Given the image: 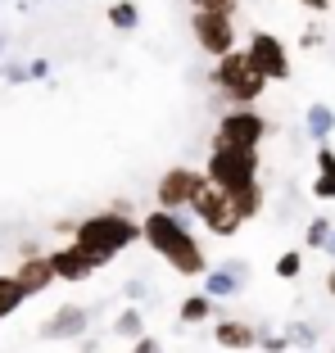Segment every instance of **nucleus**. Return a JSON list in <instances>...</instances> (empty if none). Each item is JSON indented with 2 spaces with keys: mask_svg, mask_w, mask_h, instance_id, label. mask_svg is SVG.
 <instances>
[{
  "mask_svg": "<svg viewBox=\"0 0 335 353\" xmlns=\"http://www.w3.org/2000/svg\"><path fill=\"white\" fill-rule=\"evenodd\" d=\"M141 240H145L172 272H181V276H209V259H204V250H199V240L190 236L181 213H163V208L145 213V218H141Z\"/></svg>",
  "mask_w": 335,
  "mask_h": 353,
  "instance_id": "nucleus-1",
  "label": "nucleus"
},
{
  "mask_svg": "<svg viewBox=\"0 0 335 353\" xmlns=\"http://www.w3.org/2000/svg\"><path fill=\"white\" fill-rule=\"evenodd\" d=\"M141 240V222L127 218V208H105V213H95V218H82L73 231V245L82 254H91L100 268L109 259H118L123 250H132Z\"/></svg>",
  "mask_w": 335,
  "mask_h": 353,
  "instance_id": "nucleus-2",
  "label": "nucleus"
},
{
  "mask_svg": "<svg viewBox=\"0 0 335 353\" xmlns=\"http://www.w3.org/2000/svg\"><path fill=\"white\" fill-rule=\"evenodd\" d=\"M209 82H213V91H222L236 109H254V104L263 100V91H267V77L250 63L245 50H236V54H227V59L213 63Z\"/></svg>",
  "mask_w": 335,
  "mask_h": 353,
  "instance_id": "nucleus-3",
  "label": "nucleus"
},
{
  "mask_svg": "<svg viewBox=\"0 0 335 353\" xmlns=\"http://www.w3.org/2000/svg\"><path fill=\"white\" fill-rule=\"evenodd\" d=\"M204 176H209V186L236 195V190H245V186H254V181H258V150L213 145L209 150V163H204Z\"/></svg>",
  "mask_w": 335,
  "mask_h": 353,
  "instance_id": "nucleus-4",
  "label": "nucleus"
},
{
  "mask_svg": "<svg viewBox=\"0 0 335 353\" xmlns=\"http://www.w3.org/2000/svg\"><path fill=\"white\" fill-rule=\"evenodd\" d=\"M204 186H209V176L199 172V168H168L163 176H159L154 186V204L163 208V213H190L195 208V199L204 195Z\"/></svg>",
  "mask_w": 335,
  "mask_h": 353,
  "instance_id": "nucleus-5",
  "label": "nucleus"
},
{
  "mask_svg": "<svg viewBox=\"0 0 335 353\" xmlns=\"http://www.w3.org/2000/svg\"><path fill=\"white\" fill-rule=\"evenodd\" d=\"M190 32H195V46H199L204 54H209L213 63L241 50V46H236V23H231V19H222V14L195 10V14H190Z\"/></svg>",
  "mask_w": 335,
  "mask_h": 353,
  "instance_id": "nucleus-6",
  "label": "nucleus"
},
{
  "mask_svg": "<svg viewBox=\"0 0 335 353\" xmlns=\"http://www.w3.org/2000/svg\"><path fill=\"white\" fill-rule=\"evenodd\" d=\"M267 123L258 118V109H227L218 118V132H213V145H231V150H258Z\"/></svg>",
  "mask_w": 335,
  "mask_h": 353,
  "instance_id": "nucleus-7",
  "label": "nucleus"
},
{
  "mask_svg": "<svg viewBox=\"0 0 335 353\" xmlns=\"http://www.w3.org/2000/svg\"><path fill=\"white\" fill-rule=\"evenodd\" d=\"M204 227L213 231V236H222V240H231L236 231L245 227V218L236 213V199L227 195V190H218V186H204V195L195 199V208H190Z\"/></svg>",
  "mask_w": 335,
  "mask_h": 353,
  "instance_id": "nucleus-8",
  "label": "nucleus"
},
{
  "mask_svg": "<svg viewBox=\"0 0 335 353\" xmlns=\"http://www.w3.org/2000/svg\"><path fill=\"white\" fill-rule=\"evenodd\" d=\"M245 54H250V63L267 82H285V77H290V50H285V41L272 37V32H254Z\"/></svg>",
  "mask_w": 335,
  "mask_h": 353,
  "instance_id": "nucleus-9",
  "label": "nucleus"
},
{
  "mask_svg": "<svg viewBox=\"0 0 335 353\" xmlns=\"http://www.w3.org/2000/svg\"><path fill=\"white\" fill-rule=\"evenodd\" d=\"M245 276H250V263H245V259H227L222 268H209V276H204V294H209L213 303H218V299H236V294L245 290Z\"/></svg>",
  "mask_w": 335,
  "mask_h": 353,
  "instance_id": "nucleus-10",
  "label": "nucleus"
},
{
  "mask_svg": "<svg viewBox=\"0 0 335 353\" xmlns=\"http://www.w3.org/2000/svg\"><path fill=\"white\" fill-rule=\"evenodd\" d=\"M14 281H19L23 290H28V299H32V294H45L59 276H54L50 254H23V263L14 268Z\"/></svg>",
  "mask_w": 335,
  "mask_h": 353,
  "instance_id": "nucleus-11",
  "label": "nucleus"
},
{
  "mask_svg": "<svg viewBox=\"0 0 335 353\" xmlns=\"http://www.w3.org/2000/svg\"><path fill=\"white\" fill-rule=\"evenodd\" d=\"M50 263H54V276H59V281H73V285H77V281H91L95 272H100V263H95L91 254H82L73 240H68L63 250H54Z\"/></svg>",
  "mask_w": 335,
  "mask_h": 353,
  "instance_id": "nucleus-12",
  "label": "nucleus"
},
{
  "mask_svg": "<svg viewBox=\"0 0 335 353\" xmlns=\"http://www.w3.org/2000/svg\"><path fill=\"white\" fill-rule=\"evenodd\" d=\"M86 322H91V312H86V308H77V303H63L50 322L41 326V335H45V340H73V335L86 331Z\"/></svg>",
  "mask_w": 335,
  "mask_h": 353,
  "instance_id": "nucleus-13",
  "label": "nucleus"
},
{
  "mask_svg": "<svg viewBox=\"0 0 335 353\" xmlns=\"http://www.w3.org/2000/svg\"><path fill=\"white\" fill-rule=\"evenodd\" d=\"M213 340H218V349H258V326H250V322H236V317H222L218 326H213Z\"/></svg>",
  "mask_w": 335,
  "mask_h": 353,
  "instance_id": "nucleus-14",
  "label": "nucleus"
},
{
  "mask_svg": "<svg viewBox=\"0 0 335 353\" xmlns=\"http://www.w3.org/2000/svg\"><path fill=\"white\" fill-rule=\"evenodd\" d=\"M304 132L313 136L317 145H331V132H335V109L326 100L308 104V114H304Z\"/></svg>",
  "mask_w": 335,
  "mask_h": 353,
  "instance_id": "nucleus-15",
  "label": "nucleus"
},
{
  "mask_svg": "<svg viewBox=\"0 0 335 353\" xmlns=\"http://www.w3.org/2000/svg\"><path fill=\"white\" fill-rule=\"evenodd\" d=\"M313 163H317L313 195H317V199H335V150H331V145H317V150H313Z\"/></svg>",
  "mask_w": 335,
  "mask_h": 353,
  "instance_id": "nucleus-16",
  "label": "nucleus"
},
{
  "mask_svg": "<svg viewBox=\"0 0 335 353\" xmlns=\"http://www.w3.org/2000/svg\"><path fill=\"white\" fill-rule=\"evenodd\" d=\"M23 299H28V290L14 281V272H10V276L0 272V317H14V312L23 308Z\"/></svg>",
  "mask_w": 335,
  "mask_h": 353,
  "instance_id": "nucleus-17",
  "label": "nucleus"
},
{
  "mask_svg": "<svg viewBox=\"0 0 335 353\" xmlns=\"http://www.w3.org/2000/svg\"><path fill=\"white\" fill-rule=\"evenodd\" d=\"M114 335H123V340H145V317H141V308H123L114 317Z\"/></svg>",
  "mask_w": 335,
  "mask_h": 353,
  "instance_id": "nucleus-18",
  "label": "nucleus"
},
{
  "mask_svg": "<svg viewBox=\"0 0 335 353\" xmlns=\"http://www.w3.org/2000/svg\"><path fill=\"white\" fill-rule=\"evenodd\" d=\"M231 199H236V213H241L245 222H254L263 213V186H258V181H254V186H245V190H236Z\"/></svg>",
  "mask_w": 335,
  "mask_h": 353,
  "instance_id": "nucleus-19",
  "label": "nucleus"
},
{
  "mask_svg": "<svg viewBox=\"0 0 335 353\" xmlns=\"http://www.w3.org/2000/svg\"><path fill=\"white\" fill-rule=\"evenodd\" d=\"M213 308H218V303H213L209 294H190V299H181V322H186V326L209 322V317H213Z\"/></svg>",
  "mask_w": 335,
  "mask_h": 353,
  "instance_id": "nucleus-20",
  "label": "nucleus"
},
{
  "mask_svg": "<svg viewBox=\"0 0 335 353\" xmlns=\"http://www.w3.org/2000/svg\"><path fill=\"white\" fill-rule=\"evenodd\" d=\"M109 23H114L118 32H136V23H141V10L132 5V0H114V5H109Z\"/></svg>",
  "mask_w": 335,
  "mask_h": 353,
  "instance_id": "nucleus-21",
  "label": "nucleus"
},
{
  "mask_svg": "<svg viewBox=\"0 0 335 353\" xmlns=\"http://www.w3.org/2000/svg\"><path fill=\"white\" fill-rule=\"evenodd\" d=\"M331 236H335L331 218H313V222H308V231H304L308 250H326V245H331Z\"/></svg>",
  "mask_w": 335,
  "mask_h": 353,
  "instance_id": "nucleus-22",
  "label": "nucleus"
},
{
  "mask_svg": "<svg viewBox=\"0 0 335 353\" xmlns=\"http://www.w3.org/2000/svg\"><path fill=\"white\" fill-rule=\"evenodd\" d=\"M285 335H290V349L299 344V353H313V340H317V331L308 322H290L285 326Z\"/></svg>",
  "mask_w": 335,
  "mask_h": 353,
  "instance_id": "nucleus-23",
  "label": "nucleus"
},
{
  "mask_svg": "<svg viewBox=\"0 0 335 353\" xmlns=\"http://www.w3.org/2000/svg\"><path fill=\"white\" fill-rule=\"evenodd\" d=\"M299 272H304V254H299V250H285L281 259H276V276H281V281H294Z\"/></svg>",
  "mask_w": 335,
  "mask_h": 353,
  "instance_id": "nucleus-24",
  "label": "nucleus"
},
{
  "mask_svg": "<svg viewBox=\"0 0 335 353\" xmlns=\"http://www.w3.org/2000/svg\"><path fill=\"white\" fill-rule=\"evenodd\" d=\"M258 349H267V353H290V335H263Z\"/></svg>",
  "mask_w": 335,
  "mask_h": 353,
  "instance_id": "nucleus-25",
  "label": "nucleus"
},
{
  "mask_svg": "<svg viewBox=\"0 0 335 353\" xmlns=\"http://www.w3.org/2000/svg\"><path fill=\"white\" fill-rule=\"evenodd\" d=\"M204 10H209V14H222V19H231V14L241 10V0H209Z\"/></svg>",
  "mask_w": 335,
  "mask_h": 353,
  "instance_id": "nucleus-26",
  "label": "nucleus"
},
{
  "mask_svg": "<svg viewBox=\"0 0 335 353\" xmlns=\"http://www.w3.org/2000/svg\"><path fill=\"white\" fill-rule=\"evenodd\" d=\"M132 353H163V344L145 335V340H136V344H132Z\"/></svg>",
  "mask_w": 335,
  "mask_h": 353,
  "instance_id": "nucleus-27",
  "label": "nucleus"
},
{
  "mask_svg": "<svg viewBox=\"0 0 335 353\" xmlns=\"http://www.w3.org/2000/svg\"><path fill=\"white\" fill-rule=\"evenodd\" d=\"M127 294H132V308L145 299V281H127Z\"/></svg>",
  "mask_w": 335,
  "mask_h": 353,
  "instance_id": "nucleus-28",
  "label": "nucleus"
},
{
  "mask_svg": "<svg viewBox=\"0 0 335 353\" xmlns=\"http://www.w3.org/2000/svg\"><path fill=\"white\" fill-rule=\"evenodd\" d=\"M317 41H322V32H317V28H308V32H304V37H299V46H304V50H313V46H317Z\"/></svg>",
  "mask_w": 335,
  "mask_h": 353,
  "instance_id": "nucleus-29",
  "label": "nucleus"
},
{
  "mask_svg": "<svg viewBox=\"0 0 335 353\" xmlns=\"http://www.w3.org/2000/svg\"><path fill=\"white\" fill-rule=\"evenodd\" d=\"M45 73H50V63H45V59H32L28 63V77H45Z\"/></svg>",
  "mask_w": 335,
  "mask_h": 353,
  "instance_id": "nucleus-30",
  "label": "nucleus"
},
{
  "mask_svg": "<svg viewBox=\"0 0 335 353\" xmlns=\"http://www.w3.org/2000/svg\"><path fill=\"white\" fill-rule=\"evenodd\" d=\"M299 5H304V10H313V14H326V10H331V0H299Z\"/></svg>",
  "mask_w": 335,
  "mask_h": 353,
  "instance_id": "nucleus-31",
  "label": "nucleus"
},
{
  "mask_svg": "<svg viewBox=\"0 0 335 353\" xmlns=\"http://www.w3.org/2000/svg\"><path fill=\"white\" fill-rule=\"evenodd\" d=\"M326 290H331V294H335V268H331V272H326Z\"/></svg>",
  "mask_w": 335,
  "mask_h": 353,
  "instance_id": "nucleus-32",
  "label": "nucleus"
},
{
  "mask_svg": "<svg viewBox=\"0 0 335 353\" xmlns=\"http://www.w3.org/2000/svg\"><path fill=\"white\" fill-rule=\"evenodd\" d=\"M322 254H326V259H335V236H331V245H326V250H322Z\"/></svg>",
  "mask_w": 335,
  "mask_h": 353,
  "instance_id": "nucleus-33",
  "label": "nucleus"
},
{
  "mask_svg": "<svg viewBox=\"0 0 335 353\" xmlns=\"http://www.w3.org/2000/svg\"><path fill=\"white\" fill-rule=\"evenodd\" d=\"M190 5H195V10H204V5H209V0H190Z\"/></svg>",
  "mask_w": 335,
  "mask_h": 353,
  "instance_id": "nucleus-34",
  "label": "nucleus"
},
{
  "mask_svg": "<svg viewBox=\"0 0 335 353\" xmlns=\"http://www.w3.org/2000/svg\"><path fill=\"white\" fill-rule=\"evenodd\" d=\"M331 353H335V349H331Z\"/></svg>",
  "mask_w": 335,
  "mask_h": 353,
  "instance_id": "nucleus-35",
  "label": "nucleus"
}]
</instances>
